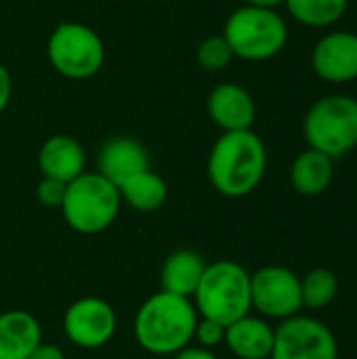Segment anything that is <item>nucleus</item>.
I'll list each match as a JSON object with an SVG mask.
<instances>
[{
    "mask_svg": "<svg viewBox=\"0 0 357 359\" xmlns=\"http://www.w3.org/2000/svg\"><path fill=\"white\" fill-rule=\"evenodd\" d=\"M196 59H198V65L204 67L206 72H221L236 57L227 40L223 38V34H219V36H208L200 42L196 50Z\"/></svg>",
    "mask_w": 357,
    "mask_h": 359,
    "instance_id": "nucleus-22",
    "label": "nucleus"
},
{
    "mask_svg": "<svg viewBox=\"0 0 357 359\" xmlns=\"http://www.w3.org/2000/svg\"><path fill=\"white\" fill-rule=\"evenodd\" d=\"M173 359H219L215 355V351L213 349H204V347H200V345H187V347H183L181 351H177Z\"/></svg>",
    "mask_w": 357,
    "mask_h": 359,
    "instance_id": "nucleus-25",
    "label": "nucleus"
},
{
    "mask_svg": "<svg viewBox=\"0 0 357 359\" xmlns=\"http://www.w3.org/2000/svg\"><path fill=\"white\" fill-rule=\"evenodd\" d=\"M276 328L261 316L246 313L225 326L227 349L236 359H269Z\"/></svg>",
    "mask_w": 357,
    "mask_h": 359,
    "instance_id": "nucleus-15",
    "label": "nucleus"
},
{
    "mask_svg": "<svg viewBox=\"0 0 357 359\" xmlns=\"http://www.w3.org/2000/svg\"><path fill=\"white\" fill-rule=\"evenodd\" d=\"M191 303L200 318L227 326L252 311L250 273L229 259L208 263Z\"/></svg>",
    "mask_w": 357,
    "mask_h": 359,
    "instance_id": "nucleus-3",
    "label": "nucleus"
},
{
    "mask_svg": "<svg viewBox=\"0 0 357 359\" xmlns=\"http://www.w3.org/2000/svg\"><path fill=\"white\" fill-rule=\"evenodd\" d=\"M46 55L57 74L69 80L93 78L105 63V44L101 36L76 21L59 23L46 42Z\"/></svg>",
    "mask_w": 357,
    "mask_h": 359,
    "instance_id": "nucleus-7",
    "label": "nucleus"
},
{
    "mask_svg": "<svg viewBox=\"0 0 357 359\" xmlns=\"http://www.w3.org/2000/svg\"><path fill=\"white\" fill-rule=\"evenodd\" d=\"M65 187H67V183H61V181L42 177V181L36 187V198L40 200L42 206L59 208L61 202H63V196H65Z\"/></svg>",
    "mask_w": 357,
    "mask_h": 359,
    "instance_id": "nucleus-24",
    "label": "nucleus"
},
{
    "mask_svg": "<svg viewBox=\"0 0 357 359\" xmlns=\"http://www.w3.org/2000/svg\"><path fill=\"white\" fill-rule=\"evenodd\" d=\"M339 294V280L330 269L318 267L301 278V299L307 309H322Z\"/></svg>",
    "mask_w": 357,
    "mask_h": 359,
    "instance_id": "nucleus-21",
    "label": "nucleus"
},
{
    "mask_svg": "<svg viewBox=\"0 0 357 359\" xmlns=\"http://www.w3.org/2000/svg\"><path fill=\"white\" fill-rule=\"evenodd\" d=\"M335 177V160L326 154L307 147L290 164V185L297 194L316 198L322 196Z\"/></svg>",
    "mask_w": 357,
    "mask_h": 359,
    "instance_id": "nucleus-18",
    "label": "nucleus"
},
{
    "mask_svg": "<svg viewBox=\"0 0 357 359\" xmlns=\"http://www.w3.org/2000/svg\"><path fill=\"white\" fill-rule=\"evenodd\" d=\"M25 359H67L65 353L57 347V345H48V343H40Z\"/></svg>",
    "mask_w": 357,
    "mask_h": 359,
    "instance_id": "nucleus-27",
    "label": "nucleus"
},
{
    "mask_svg": "<svg viewBox=\"0 0 357 359\" xmlns=\"http://www.w3.org/2000/svg\"><path fill=\"white\" fill-rule=\"evenodd\" d=\"M284 6L301 25L324 29L345 17L349 0H284Z\"/></svg>",
    "mask_w": 357,
    "mask_h": 359,
    "instance_id": "nucleus-20",
    "label": "nucleus"
},
{
    "mask_svg": "<svg viewBox=\"0 0 357 359\" xmlns=\"http://www.w3.org/2000/svg\"><path fill=\"white\" fill-rule=\"evenodd\" d=\"M244 2L252 6H265V8H278L280 4H284V0H244Z\"/></svg>",
    "mask_w": 357,
    "mask_h": 359,
    "instance_id": "nucleus-28",
    "label": "nucleus"
},
{
    "mask_svg": "<svg viewBox=\"0 0 357 359\" xmlns=\"http://www.w3.org/2000/svg\"><path fill=\"white\" fill-rule=\"evenodd\" d=\"M118 191L122 202L137 212H154L162 208L168 198L166 181L151 168L130 175L126 181L118 185Z\"/></svg>",
    "mask_w": 357,
    "mask_h": 359,
    "instance_id": "nucleus-19",
    "label": "nucleus"
},
{
    "mask_svg": "<svg viewBox=\"0 0 357 359\" xmlns=\"http://www.w3.org/2000/svg\"><path fill=\"white\" fill-rule=\"evenodd\" d=\"M86 151L69 135H53L48 137L38 151V168L42 177L55 179L61 183H69L84 172Z\"/></svg>",
    "mask_w": 357,
    "mask_h": 359,
    "instance_id": "nucleus-13",
    "label": "nucleus"
},
{
    "mask_svg": "<svg viewBox=\"0 0 357 359\" xmlns=\"http://www.w3.org/2000/svg\"><path fill=\"white\" fill-rule=\"evenodd\" d=\"M194 341L204 349H217L225 341V326L215 320L198 318V324L194 330Z\"/></svg>",
    "mask_w": 357,
    "mask_h": 359,
    "instance_id": "nucleus-23",
    "label": "nucleus"
},
{
    "mask_svg": "<svg viewBox=\"0 0 357 359\" xmlns=\"http://www.w3.org/2000/svg\"><path fill=\"white\" fill-rule=\"evenodd\" d=\"M118 328L114 307L99 297H82L63 313V332L67 341L86 351L105 347Z\"/></svg>",
    "mask_w": 357,
    "mask_h": 359,
    "instance_id": "nucleus-10",
    "label": "nucleus"
},
{
    "mask_svg": "<svg viewBox=\"0 0 357 359\" xmlns=\"http://www.w3.org/2000/svg\"><path fill=\"white\" fill-rule=\"evenodd\" d=\"M223 38L231 46L234 57L244 61H267L284 50L288 25L276 8L244 4L227 17Z\"/></svg>",
    "mask_w": 357,
    "mask_h": 359,
    "instance_id": "nucleus-5",
    "label": "nucleus"
},
{
    "mask_svg": "<svg viewBox=\"0 0 357 359\" xmlns=\"http://www.w3.org/2000/svg\"><path fill=\"white\" fill-rule=\"evenodd\" d=\"M267 172V147L252 130L223 133L208 156V179L225 198L252 194Z\"/></svg>",
    "mask_w": 357,
    "mask_h": 359,
    "instance_id": "nucleus-2",
    "label": "nucleus"
},
{
    "mask_svg": "<svg viewBox=\"0 0 357 359\" xmlns=\"http://www.w3.org/2000/svg\"><path fill=\"white\" fill-rule=\"evenodd\" d=\"M198 318L191 299L160 290L137 309L133 322L135 341L151 355L170 358L194 343Z\"/></svg>",
    "mask_w": 357,
    "mask_h": 359,
    "instance_id": "nucleus-1",
    "label": "nucleus"
},
{
    "mask_svg": "<svg viewBox=\"0 0 357 359\" xmlns=\"http://www.w3.org/2000/svg\"><path fill=\"white\" fill-rule=\"evenodd\" d=\"M208 116L223 133L248 130L257 118V103L244 86L223 82L208 95Z\"/></svg>",
    "mask_w": 357,
    "mask_h": 359,
    "instance_id": "nucleus-12",
    "label": "nucleus"
},
{
    "mask_svg": "<svg viewBox=\"0 0 357 359\" xmlns=\"http://www.w3.org/2000/svg\"><path fill=\"white\" fill-rule=\"evenodd\" d=\"M149 168L147 149L130 137H114L105 141L97 154V172L116 187L130 175Z\"/></svg>",
    "mask_w": 357,
    "mask_h": 359,
    "instance_id": "nucleus-14",
    "label": "nucleus"
},
{
    "mask_svg": "<svg viewBox=\"0 0 357 359\" xmlns=\"http://www.w3.org/2000/svg\"><path fill=\"white\" fill-rule=\"evenodd\" d=\"M11 93H13L11 74H8V69L0 63V114L6 109V105H8V101H11Z\"/></svg>",
    "mask_w": 357,
    "mask_h": 359,
    "instance_id": "nucleus-26",
    "label": "nucleus"
},
{
    "mask_svg": "<svg viewBox=\"0 0 357 359\" xmlns=\"http://www.w3.org/2000/svg\"><path fill=\"white\" fill-rule=\"evenodd\" d=\"M307 147L337 160L357 147V99L351 95H326L303 118Z\"/></svg>",
    "mask_w": 357,
    "mask_h": 359,
    "instance_id": "nucleus-6",
    "label": "nucleus"
},
{
    "mask_svg": "<svg viewBox=\"0 0 357 359\" xmlns=\"http://www.w3.org/2000/svg\"><path fill=\"white\" fill-rule=\"evenodd\" d=\"M206 265L208 263L204 261V257L196 250H189V248L175 250L173 255L166 257V261L162 263V269H160L162 290L191 299L202 280Z\"/></svg>",
    "mask_w": 357,
    "mask_h": 359,
    "instance_id": "nucleus-17",
    "label": "nucleus"
},
{
    "mask_svg": "<svg viewBox=\"0 0 357 359\" xmlns=\"http://www.w3.org/2000/svg\"><path fill=\"white\" fill-rule=\"evenodd\" d=\"M314 74L330 84L357 80V34L337 29L322 36L311 50Z\"/></svg>",
    "mask_w": 357,
    "mask_h": 359,
    "instance_id": "nucleus-11",
    "label": "nucleus"
},
{
    "mask_svg": "<svg viewBox=\"0 0 357 359\" xmlns=\"http://www.w3.org/2000/svg\"><path fill=\"white\" fill-rule=\"evenodd\" d=\"M269 359H339V345L324 322L297 313L276 328Z\"/></svg>",
    "mask_w": 357,
    "mask_h": 359,
    "instance_id": "nucleus-9",
    "label": "nucleus"
},
{
    "mask_svg": "<svg viewBox=\"0 0 357 359\" xmlns=\"http://www.w3.org/2000/svg\"><path fill=\"white\" fill-rule=\"evenodd\" d=\"M42 343L36 316L21 309L0 313V359H25Z\"/></svg>",
    "mask_w": 357,
    "mask_h": 359,
    "instance_id": "nucleus-16",
    "label": "nucleus"
},
{
    "mask_svg": "<svg viewBox=\"0 0 357 359\" xmlns=\"http://www.w3.org/2000/svg\"><path fill=\"white\" fill-rule=\"evenodd\" d=\"M250 303L265 320H288L303 309L301 278L282 265H267L250 273Z\"/></svg>",
    "mask_w": 357,
    "mask_h": 359,
    "instance_id": "nucleus-8",
    "label": "nucleus"
},
{
    "mask_svg": "<svg viewBox=\"0 0 357 359\" xmlns=\"http://www.w3.org/2000/svg\"><path fill=\"white\" fill-rule=\"evenodd\" d=\"M122 198L118 187L99 172H82L67 183L59 206L63 221L82 236H97L114 225Z\"/></svg>",
    "mask_w": 357,
    "mask_h": 359,
    "instance_id": "nucleus-4",
    "label": "nucleus"
}]
</instances>
